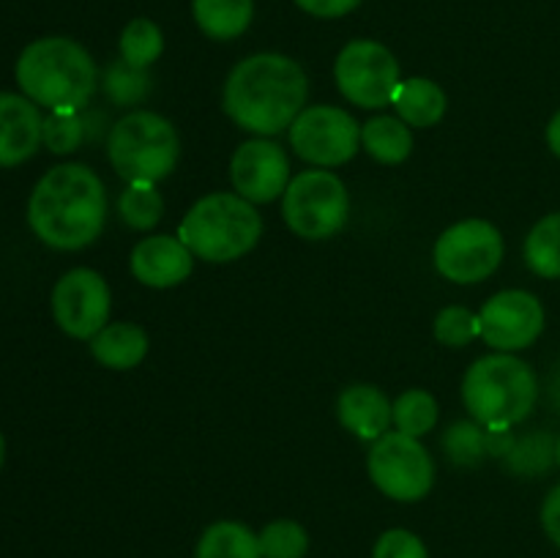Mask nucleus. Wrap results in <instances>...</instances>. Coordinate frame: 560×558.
Returning a JSON list of instances; mask_svg holds the SVG:
<instances>
[{"label":"nucleus","mask_w":560,"mask_h":558,"mask_svg":"<svg viewBox=\"0 0 560 558\" xmlns=\"http://www.w3.org/2000/svg\"><path fill=\"white\" fill-rule=\"evenodd\" d=\"M392 421L397 425L399 432H405V435H427L438 421L435 397H432L430 392H424V388H408V392L399 394L397 403H394Z\"/></svg>","instance_id":"b1692460"},{"label":"nucleus","mask_w":560,"mask_h":558,"mask_svg":"<svg viewBox=\"0 0 560 558\" xmlns=\"http://www.w3.org/2000/svg\"><path fill=\"white\" fill-rule=\"evenodd\" d=\"M104 91L115 104L126 107V104H137L148 96L151 80H148L145 69H137L126 60H115L104 74Z\"/></svg>","instance_id":"cd10ccee"},{"label":"nucleus","mask_w":560,"mask_h":558,"mask_svg":"<svg viewBox=\"0 0 560 558\" xmlns=\"http://www.w3.org/2000/svg\"><path fill=\"white\" fill-rule=\"evenodd\" d=\"M91 353L109 370H131L148 353V334L135 323H109L91 339Z\"/></svg>","instance_id":"a211bd4d"},{"label":"nucleus","mask_w":560,"mask_h":558,"mask_svg":"<svg viewBox=\"0 0 560 558\" xmlns=\"http://www.w3.org/2000/svg\"><path fill=\"white\" fill-rule=\"evenodd\" d=\"M443 449L457 465H476L487 452V432L474 421H457L448 427L443 438Z\"/></svg>","instance_id":"c85d7f7f"},{"label":"nucleus","mask_w":560,"mask_h":558,"mask_svg":"<svg viewBox=\"0 0 560 558\" xmlns=\"http://www.w3.org/2000/svg\"><path fill=\"white\" fill-rule=\"evenodd\" d=\"M556 460H558V465H560V438H558V443H556Z\"/></svg>","instance_id":"58836bf2"},{"label":"nucleus","mask_w":560,"mask_h":558,"mask_svg":"<svg viewBox=\"0 0 560 558\" xmlns=\"http://www.w3.org/2000/svg\"><path fill=\"white\" fill-rule=\"evenodd\" d=\"M306 82L304 69L293 58L279 53H260L241 60L224 82V113L252 135L271 137L293 126L304 113Z\"/></svg>","instance_id":"f257e3e1"},{"label":"nucleus","mask_w":560,"mask_h":558,"mask_svg":"<svg viewBox=\"0 0 560 558\" xmlns=\"http://www.w3.org/2000/svg\"><path fill=\"white\" fill-rule=\"evenodd\" d=\"M191 14L200 31L217 42L238 38L255 16V0H195Z\"/></svg>","instance_id":"aec40b11"},{"label":"nucleus","mask_w":560,"mask_h":558,"mask_svg":"<svg viewBox=\"0 0 560 558\" xmlns=\"http://www.w3.org/2000/svg\"><path fill=\"white\" fill-rule=\"evenodd\" d=\"M501 260L503 235L485 219L452 224L435 244V268L457 284H474L492 277Z\"/></svg>","instance_id":"9d476101"},{"label":"nucleus","mask_w":560,"mask_h":558,"mask_svg":"<svg viewBox=\"0 0 560 558\" xmlns=\"http://www.w3.org/2000/svg\"><path fill=\"white\" fill-rule=\"evenodd\" d=\"M107 219L104 184L85 164H58L33 189L27 222L52 249H82L102 235Z\"/></svg>","instance_id":"f03ea898"},{"label":"nucleus","mask_w":560,"mask_h":558,"mask_svg":"<svg viewBox=\"0 0 560 558\" xmlns=\"http://www.w3.org/2000/svg\"><path fill=\"white\" fill-rule=\"evenodd\" d=\"M361 0H295L301 11L312 16H320V20H337V16L350 14V11L359 5Z\"/></svg>","instance_id":"72a5a7b5"},{"label":"nucleus","mask_w":560,"mask_h":558,"mask_svg":"<svg viewBox=\"0 0 560 558\" xmlns=\"http://www.w3.org/2000/svg\"><path fill=\"white\" fill-rule=\"evenodd\" d=\"M16 82L33 104L52 113H80L96 91V63L71 38H38L22 49Z\"/></svg>","instance_id":"7ed1b4c3"},{"label":"nucleus","mask_w":560,"mask_h":558,"mask_svg":"<svg viewBox=\"0 0 560 558\" xmlns=\"http://www.w3.org/2000/svg\"><path fill=\"white\" fill-rule=\"evenodd\" d=\"M509 457H512V468L514 470H525L528 474V463L530 460H536V465L541 468H547L550 465V460L556 457V449L550 452V438H528V441L523 443H514V449L509 452Z\"/></svg>","instance_id":"473e14b6"},{"label":"nucleus","mask_w":560,"mask_h":558,"mask_svg":"<svg viewBox=\"0 0 560 558\" xmlns=\"http://www.w3.org/2000/svg\"><path fill=\"white\" fill-rule=\"evenodd\" d=\"M334 77L348 102L366 109H381L392 104L399 88V63L383 44L370 38H355L339 53Z\"/></svg>","instance_id":"1a4fd4ad"},{"label":"nucleus","mask_w":560,"mask_h":558,"mask_svg":"<svg viewBox=\"0 0 560 558\" xmlns=\"http://www.w3.org/2000/svg\"><path fill=\"white\" fill-rule=\"evenodd\" d=\"M82 118L77 113H49L44 118V146L52 153H71L80 148Z\"/></svg>","instance_id":"7c9ffc66"},{"label":"nucleus","mask_w":560,"mask_h":558,"mask_svg":"<svg viewBox=\"0 0 560 558\" xmlns=\"http://www.w3.org/2000/svg\"><path fill=\"white\" fill-rule=\"evenodd\" d=\"M195 255L189 246L173 235H151L131 252V274L148 288H175L189 279Z\"/></svg>","instance_id":"2eb2a0df"},{"label":"nucleus","mask_w":560,"mask_h":558,"mask_svg":"<svg viewBox=\"0 0 560 558\" xmlns=\"http://www.w3.org/2000/svg\"><path fill=\"white\" fill-rule=\"evenodd\" d=\"M3 460H5V441L3 435H0V468H3Z\"/></svg>","instance_id":"4c0bfd02"},{"label":"nucleus","mask_w":560,"mask_h":558,"mask_svg":"<svg viewBox=\"0 0 560 558\" xmlns=\"http://www.w3.org/2000/svg\"><path fill=\"white\" fill-rule=\"evenodd\" d=\"M547 146H550V151L560 159V109L552 115L550 126H547Z\"/></svg>","instance_id":"e433bc0d"},{"label":"nucleus","mask_w":560,"mask_h":558,"mask_svg":"<svg viewBox=\"0 0 560 558\" xmlns=\"http://www.w3.org/2000/svg\"><path fill=\"white\" fill-rule=\"evenodd\" d=\"M44 142V118L27 96L0 93V167L27 162Z\"/></svg>","instance_id":"dca6fc26"},{"label":"nucleus","mask_w":560,"mask_h":558,"mask_svg":"<svg viewBox=\"0 0 560 558\" xmlns=\"http://www.w3.org/2000/svg\"><path fill=\"white\" fill-rule=\"evenodd\" d=\"M350 200L345 184L328 170H306L295 175L282 197L284 222L295 235L323 241L337 235L348 222Z\"/></svg>","instance_id":"0eeeda50"},{"label":"nucleus","mask_w":560,"mask_h":558,"mask_svg":"<svg viewBox=\"0 0 560 558\" xmlns=\"http://www.w3.org/2000/svg\"><path fill=\"white\" fill-rule=\"evenodd\" d=\"M370 476L394 501H421L435 485V463L419 438L383 432L370 452Z\"/></svg>","instance_id":"6e6552de"},{"label":"nucleus","mask_w":560,"mask_h":558,"mask_svg":"<svg viewBox=\"0 0 560 558\" xmlns=\"http://www.w3.org/2000/svg\"><path fill=\"white\" fill-rule=\"evenodd\" d=\"M514 435L509 430H487V454H509L514 449Z\"/></svg>","instance_id":"c9c22d12"},{"label":"nucleus","mask_w":560,"mask_h":558,"mask_svg":"<svg viewBox=\"0 0 560 558\" xmlns=\"http://www.w3.org/2000/svg\"><path fill=\"white\" fill-rule=\"evenodd\" d=\"M55 323L74 339H93L109 317V288L102 274L74 268L52 290Z\"/></svg>","instance_id":"f8f14e48"},{"label":"nucleus","mask_w":560,"mask_h":558,"mask_svg":"<svg viewBox=\"0 0 560 558\" xmlns=\"http://www.w3.org/2000/svg\"><path fill=\"white\" fill-rule=\"evenodd\" d=\"M290 142L304 162L317 167H339L355 156L361 146V126L348 109L306 107L290 126Z\"/></svg>","instance_id":"9b49d317"},{"label":"nucleus","mask_w":560,"mask_h":558,"mask_svg":"<svg viewBox=\"0 0 560 558\" xmlns=\"http://www.w3.org/2000/svg\"><path fill=\"white\" fill-rule=\"evenodd\" d=\"M262 558H304L310 550V536L295 520H273L260 531Z\"/></svg>","instance_id":"bb28decb"},{"label":"nucleus","mask_w":560,"mask_h":558,"mask_svg":"<svg viewBox=\"0 0 560 558\" xmlns=\"http://www.w3.org/2000/svg\"><path fill=\"white\" fill-rule=\"evenodd\" d=\"M392 408L386 394L377 386H366V383H359V386H350L339 394L337 414L342 427H348L350 432H355L364 441H377L383 432L392 425Z\"/></svg>","instance_id":"f3484780"},{"label":"nucleus","mask_w":560,"mask_h":558,"mask_svg":"<svg viewBox=\"0 0 560 558\" xmlns=\"http://www.w3.org/2000/svg\"><path fill=\"white\" fill-rule=\"evenodd\" d=\"M481 339L501 353L530 348L545 332V306L528 290H503L479 312Z\"/></svg>","instance_id":"ddd939ff"},{"label":"nucleus","mask_w":560,"mask_h":558,"mask_svg":"<svg viewBox=\"0 0 560 558\" xmlns=\"http://www.w3.org/2000/svg\"><path fill=\"white\" fill-rule=\"evenodd\" d=\"M118 208L129 228L151 230L162 219L164 200L156 191V186L148 184V181H137V184L126 186V191L118 200Z\"/></svg>","instance_id":"a878e982"},{"label":"nucleus","mask_w":560,"mask_h":558,"mask_svg":"<svg viewBox=\"0 0 560 558\" xmlns=\"http://www.w3.org/2000/svg\"><path fill=\"white\" fill-rule=\"evenodd\" d=\"M361 146L381 164H399L413 151V131L402 118L377 115L361 126Z\"/></svg>","instance_id":"412c9836"},{"label":"nucleus","mask_w":560,"mask_h":558,"mask_svg":"<svg viewBox=\"0 0 560 558\" xmlns=\"http://www.w3.org/2000/svg\"><path fill=\"white\" fill-rule=\"evenodd\" d=\"M195 558H262L260 539L235 520H219L202 531Z\"/></svg>","instance_id":"4be33fe9"},{"label":"nucleus","mask_w":560,"mask_h":558,"mask_svg":"<svg viewBox=\"0 0 560 558\" xmlns=\"http://www.w3.org/2000/svg\"><path fill=\"white\" fill-rule=\"evenodd\" d=\"M164 49V36L159 31L156 22L145 20H131L129 25L120 33V60L137 66V69H148L151 63H156L159 55Z\"/></svg>","instance_id":"393cba45"},{"label":"nucleus","mask_w":560,"mask_h":558,"mask_svg":"<svg viewBox=\"0 0 560 558\" xmlns=\"http://www.w3.org/2000/svg\"><path fill=\"white\" fill-rule=\"evenodd\" d=\"M180 140L167 118L148 109H135L113 126L107 140V156L115 173L129 184L167 178L178 164Z\"/></svg>","instance_id":"423d86ee"},{"label":"nucleus","mask_w":560,"mask_h":558,"mask_svg":"<svg viewBox=\"0 0 560 558\" xmlns=\"http://www.w3.org/2000/svg\"><path fill=\"white\" fill-rule=\"evenodd\" d=\"M539 381L530 364L512 353H492L474 361L465 372L463 399L487 430H512L534 410Z\"/></svg>","instance_id":"20e7f679"},{"label":"nucleus","mask_w":560,"mask_h":558,"mask_svg":"<svg viewBox=\"0 0 560 558\" xmlns=\"http://www.w3.org/2000/svg\"><path fill=\"white\" fill-rule=\"evenodd\" d=\"M392 104L405 124L427 129V126H435L446 113V93L427 77H410V80L399 82Z\"/></svg>","instance_id":"6ab92c4d"},{"label":"nucleus","mask_w":560,"mask_h":558,"mask_svg":"<svg viewBox=\"0 0 560 558\" xmlns=\"http://www.w3.org/2000/svg\"><path fill=\"white\" fill-rule=\"evenodd\" d=\"M372 558H430V556H427L424 542H421L413 531L392 528L375 542Z\"/></svg>","instance_id":"2f4dec72"},{"label":"nucleus","mask_w":560,"mask_h":558,"mask_svg":"<svg viewBox=\"0 0 560 558\" xmlns=\"http://www.w3.org/2000/svg\"><path fill=\"white\" fill-rule=\"evenodd\" d=\"M541 525H545V534L560 547V485L552 487L541 503Z\"/></svg>","instance_id":"f704fd0d"},{"label":"nucleus","mask_w":560,"mask_h":558,"mask_svg":"<svg viewBox=\"0 0 560 558\" xmlns=\"http://www.w3.org/2000/svg\"><path fill=\"white\" fill-rule=\"evenodd\" d=\"M525 263L545 279H560V211L547 213L525 239Z\"/></svg>","instance_id":"5701e85b"},{"label":"nucleus","mask_w":560,"mask_h":558,"mask_svg":"<svg viewBox=\"0 0 560 558\" xmlns=\"http://www.w3.org/2000/svg\"><path fill=\"white\" fill-rule=\"evenodd\" d=\"M262 233V219L255 202L241 195L217 191L191 206L180 222V241L191 255L208 263H230L255 249Z\"/></svg>","instance_id":"39448f33"},{"label":"nucleus","mask_w":560,"mask_h":558,"mask_svg":"<svg viewBox=\"0 0 560 558\" xmlns=\"http://www.w3.org/2000/svg\"><path fill=\"white\" fill-rule=\"evenodd\" d=\"M230 181L249 202H271L288 191L290 164L282 148L271 140H249L233 153Z\"/></svg>","instance_id":"4468645a"},{"label":"nucleus","mask_w":560,"mask_h":558,"mask_svg":"<svg viewBox=\"0 0 560 558\" xmlns=\"http://www.w3.org/2000/svg\"><path fill=\"white\" fill-rule=\"evenodd\" d=\"M435 337L448 348H465L481 337V321L465 306H446L441 315L435 317Z\"/></svg>","instance_id":"c756f323"}]
</instances>
